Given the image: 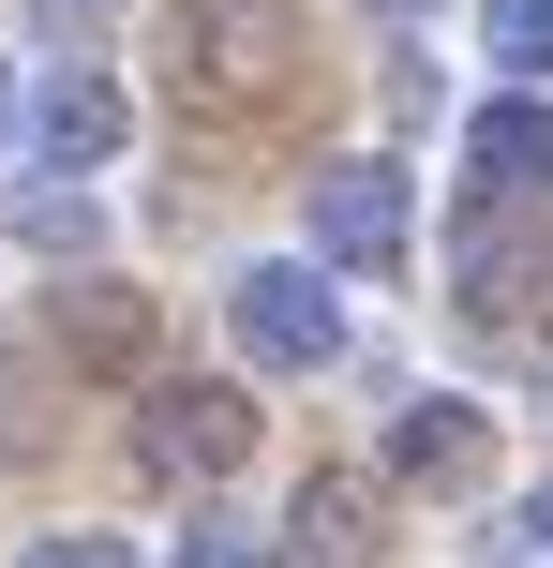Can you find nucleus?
<instances>
[{
    "instance_id": "1a4fd4ad",
    "label": "nucleus",
    "mask_w": 553,
    "mask_h": 568,
    "mask_svg": "<svg viewBox=\"0 0 553 568\" xmlns=\"http://www.w3.org/2000/svg\"><path fill=\"white\" fill-rule=\"evenodd\" d=\"M165 568H269V524H239V509H195Z\"/></svg>"
},
{
    "instance_id": "f8f14e48",
    "label": "nucleus",
    "mask_w": 553,
    "mask_h": 568,
    "mask_svg": "<svg viewBox=\"0 0 553 568\" xmlns=\"http://www.w3.org/2000/svg\"><path fill=\"white\" fill-rule=\"evenodd\" d=\"M45 449V419H30V359H0V464Z\"/></svg>"
},
{
    "instance_id": "423d86ee",
    "label": "nucleus",
    "mask_w": 553,
    "mask_h": 568,
    "mask_svg": "<svg viewBox=\"0 0 553 568\" xmlns=\"http://www.w3.org/2000/svg\"><path fill=\"white\" fill-rule=\"evenodd\" d=\"M464 165H479V195H553V105H539V90H524V105H479Z\"/></svg>"
},
{
    "instance_id": "2eb2a0df",
    "label": "nucleus",
    "mask_w": 553,
    "mask_h": 568,
    "mask_svg": "<svg viewBox=\"0 0 553 568\" xmlns=\"http://www.w3.org/2000/svg\"><path fill=\"white\" fill-rule=\"evenodd\" d=\"M0 135H16V75H0Z\"/></svg>"
},
{
    "instance_id": "20e7f679",
    "label": "nucleus",
    "mask_w": 553,
    "mask_h": 568,
    "mask_svg": "<svg viewBox=\"0 0 553 568\" xmlns=\"http://www.w3.org/2000/svg\"><path fill=\"white\" fill-rule=\"evenodd\" d=\"M239 449H255V404H239L225 374H180V389L135 404V464H150V479H195V494H209Z\"/></svg>"
},
{
    "instance_id": "4468645a",
    "label": "nucleus",
    "mask_w": 553,
    "mask_h": 568,
    "mask_svg": "<svg viewBox=\"0 0 553 568\" xmlns=\"http://www.w3.org/2000/svg\"><path fill=\"white\" fill-rule=\"evenodd\" d=\"M524 524H539V554H553V479H539V494H524Z\"/></svg>"
},
{
    "instance_id": "0eeeda50",
    "label": "nucleus",
    "mask_w": 553,
    "mask_h": 568,
    "mask_svg": "<svg viewBox=\"0 0 553 568\" xmlns=\"http://www.w3.org/2000/svg\"><path fill=\"white\" fill-rule=\"evenodd\" d=\"M389 464H404V479H434V494H449V479H479V404H449V389H434V404H404V419H389Z\"/></svg>"
},
{
    "instance_id": "39448f33",
    "label": "nucleus",
    "mask_w": 553,
    "mask_h": 568,
    "mask_svg": "<svg viewBox=\"0 0 553 568\" xmlns=\"http://www.w3.org/2000/svg\"><path fill=\"white\" fill-rule=\"evenodd\" d=\"M45 329H60L75 374H135V359H150V300H135V284H60Z\"/></svg>"
},
{
    "instance_id": "9d476101",
    "label": "nucleus",
    "mask_w": 553,
    "mask_h": 568,
    "mask_svg": "<svg viewBox=\"0 0 553 568\" xmlns=\"http://www.w3.org/2000/svg\"><path fill=\"white\" fill-rule=\"evenodd\" d=\"M16 240H30V255H90V195L30 180V195H16Z\"/></svg>"
},
{
    "instance_id": "dca6fc26",
    "label": "nucleus",
    "mask_w": 553,
    "mask_h": 568,
    "mask_svg": "<svg viewBox=\"0 0 553 568\" xmlns=\"http://www.w3.org/2000/svg\"><path fill=\"white\" fill-rule=\"evenodd\" d=\"M375 16H419V0H375Z\"/></svg>"
},
{
    "instance_id": "f03ea898",
    "label": "nucleus",
    "mask_w": 553,
    "mask_h": 568,
    "mask_svg": "<svg viewBox=\"0 0 553 568\" xmlns=\"http://www.w3.org/2000/svg\"><path fill=\"white\" fill-rule=\"evenodd\" d=\"M225 329H239L255 374H329V359H345V300L315 284V255H255L225 284Z\"/></svg>"
},
{
    "instance_id": "ddd939ff",
    "label": "nucleus",
    "mask_w": 553,
    "mask_h": 568,
    "mask_svg": "<svg viewBox=\"0 0 553 568\" xmlns=\"http://www.w3.org/2000/svg\"><path fill=\"white\" fill-rule=\"evenodd\" d=\"M16 568H135V554H120V539H105V524H75V539H30Z\"/></svg>"
},
{
    "instance_id": "7ed1b4c3",
    "label": "nucleus",
    "mask_w": 553,
    "mask_h": 568,
    "mask_svg": "<svg viewBox=\"0 0 553 568\" xmlns=\"http://www.w3.org/2000/svg\"><path fill=\"white\" fill-rule=\"evenodd\" d=\"M315 270H345V284H375V270H404V225H419V195H404V165H315Z\"/></svg>"
},
{
    "instance_id": "6e6552de",
    "label": "nucleus",
    "mask_w": 553,
    "mask_h": 568,
    "mask_svg": "<svg viewBox=\"0 0 553 568\" xmlns=\"http://www.w3.org/2000/svg\"><path fill=\"white\" fill-rule=\"evenodd\" d=\"M45 150H60V165H120V90L90 75V60L45 90Z\"/></svg>"
},
{
    "instance_id": "f257e3e1",
    "label": "nucleus",
    "mask_w": 553,
    "mask_h": 568,
    "mask_svg": "<svg viewBox=\"0 0 553 568\" xmlns=\"http://www.w3.org/2000/svg\"><path fill=\"white\" fill-rule=\"evenodd\" d=\"M315 75V30L285 0H180V105L195 120H285Z\"/></svg>"
},
{
    "instance_id": "9b49d317",
    "label": "nucleus",
    "mask_w": 553,
    "mask_h": 568,
    "mask_svg": "<svg viewBox=\"0 0 553 568\" xmlns=\"http://www.w3.org/2000/svg\"><path fill=\"white\" fill-rule=\"evenodd\" d=\"M479 45H494L509 75H553V0H494V16H479Z\"/></svg>"
}]
</instances>
